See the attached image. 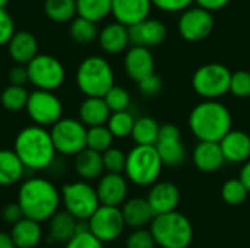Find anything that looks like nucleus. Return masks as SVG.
I'll use <instances>...</instances> for the list:
<instances>
[{
	"label": "nucleus",
	"mask_w": 250,
	"mask_h": 248,
	"mask_svg": "<svg viewBox=\"0 0 250 248\" xmlns=\"http://www.w3.org/2000/svg\"><path fill=\"white\" fill-rule=\"evenodd\" d=\"M104 101L107 107L110 108L111 113H122V111H129L130 105V94L119 85H114L105 95Z\"/></svg>",
	"instance_id": "nucleus-38"
},
{
	"label": "nucleus",
	"mask_w": 250,
	"mask_h": 248,
	"mask_svg": "<svg viewBox=\"0 0 250 248\" xmlns=\"http://www.w3.org/2000/svg\"><path fill=\"white\" fill-rule=\"evenodd\" d=\"M70 38L81 45L91 44L95 38H98V29L97 25L88 19H83L81 16H76L69 26Z\"/></svg>",
	"instance_id": "nucleus-34"
},
{
	"label": "nucleus",
	"mask_w": 250,
	"mask_h": 248,
	"mask_svg": "<svg viewBox=\"0 0 250 248\" xmlns=\"http://www.w3.org/2000/svg\"><path fill=\"white\" fill-rule=\"evenodd\" d=\"M98 200L103 206L122 208L129 199V181L125 174H108L105 172L95 186Z\"/></svg>",
	"instance_id": "nucleus-15"
},
{
	"label": "nucleus",
	"mask_w": 250,
	"mask_h": 248,
	"mask_svg": "<svg viewBox=\"0 0 250 248\" xmlns=\"http://www.w3.org/2000/svg\"><path fill=\"white\" fill-rule=\"evenodd\" d=\"M164 168L155 146L135 145L126 153L125 177L136 187H152Z\"/></svg>",
	"instance_id": "nucleus-5"
},
{
	"label": "nucleus",
	"mask_w": 250,
	"mask_h": 248,
	"mask_svg": "<svg viewBox=\"0 0 250 248\" xmlns=\"http://www.w3.org/2000/svg\"><path fill=\"white\" fill-rule=\"evenodd\" d=\"M198 3L199 7L208 10V12H214V10H221L223 7H226L230 0H195Z\"/></svg>",
	"instance_id": "nucleus-48"
},
{
	"label": "nucleus",
	"mask_w": 250,
	"mask_h": 248,
	"mask_svg": "<svg viewBox=\"0 0 250 248\" xmlns=\"http://www.w3.org/2000/svg\"><path fill=\"white\" fill-rule=\"evenodd\" d=\"M25 167L13 149H0V187H10L25 177Z\"/></svg>",
	"instance_id": "nucleus-27"
},
{
	"label": "nucleus",
	"mask_w": 250,
	"mask_h": 248,
	"mask_svg": "<svg viewBox=\"0 0 250 248\" xmlns=\"http://www.w3.org/2000/svg\"><path fill=\"white\" fill-rule=\"evenodd\" d=\"M125 224L132 229H142L151 225L155 215L146 197H129L120 208Z\"/></svg>",
	"instance_id": "nucleus-21"
},
{
	"label": "nucleus",
	"mask_w": 250,
	"mask_h": 248,
	"mask_svg": "<svg viewBox=\"0 0 250 248\" xmlns=\"http://www.w3.org/2000/svg\"><path fill=\"white\" fill-rule=\"evenodd\" d=\"M86 133L88 129L73 117H63L50 129L57 155L73 158L86 149Z\"/></svg>",
	"instance_id": "nucleus-9"
},
{
	"label": "nucleus",
	"mask_w": 250,
	"mask_h": 248,
	"mask_svg": "<svg viewBox=\"0 0 250 248\" xmlns=\"http://www.w3.org/2000/svg\"><path fill=\"white\" fill-rule=\"evenodd\" d=\"M110 115L111 111L104 98H85L78 110V118L86 129L105 126Z\"/></svg>",
	"instance_id": "nucleus-26"
},
{
	"label": "nucleus",
	"mask_w": 250,
	"mask_h": 248,
	"mask_svg": "<svg viewBox=\"0 0 250 248\" xmlns=\"http://www.w3.org/2000/svg\"><path fill=\"white\" fill-rule=\"evenodd\" d=\"M248 196H249V191L246 190V187L243 186V183L239 178L227 180L221 186V199L224 200V203H227L230 206L243 205L246 202Z\"/></svg>",
	"instance_id": "nucleus-37"
},
{
	"label": "nucleus",
	"mask_w": 250,
	"mask_h": 248,
	"mask_svg": "<svg viewBox=\"0 0 250 248\" xmlns=\"http://www.w3.org/2000/svg\"><path fill=\"white\" fill-rule=\"evenodd\" d=\"M0 248H16L9 232L0 231Z\"/></svg>",
	"instance_id": "nucleus-50"
},
{
	"label": "nucleus",
	"mask_w": 250,
	"mask_h": 248,
	"mask_svg": "<svg viewBox=\"0 0 250 248\" xmlns=\"http://www.w3.org/2000/svg\"><path fill=\"white\" fill-rule=\"evenodd\" d=\"M64 248H104V244L89 232L86 222H81L76 234L64 244Z\"/></svg>",
	"instance_id": "nucleus-39"
},
{
	"label": "nucleus",
	"mask_w": 250,
	"mask_h": 248,
	"mask_svg": "<svg viewBox=\"0 0 250 248\" xmlns=\"http://www.w3.org/2000/svg\"><path fill=\"white\" fill-rule=\"evenodd\" d=\"M111 1L113 0H76L78 16L97 23L111 13Z\"/></svg>",
	"instance_id": "nucleus-32"
},
{
	"label": "nucleus",
	"mask_w": 250,
	"mask_h": 248,
	"mask_svg": "<svg viewBox=\"0 0 250 248\" xmlns=\"http://www.w3.org/2000/svg\"><path fill=\"white\" fill-rule=\"evenodd\" d=\"M188 124L199 142L220 143L233 130V117L223 102L204 99L192 108Z\"/></svg>",
	"instance_id": "nucleus-3"
},
{
	"label": "nucleus",
	"mask_w": 250,
	"mask_h": 248,
	"mask_svg": "<svg viewBox=\"0 0 250 248\" xmlns=\"http://www.w3.org/2000/svg\"><path fill=\"white\" fill-rule=\"evenodd\" d=\"M149 231L160 248H189L193 241L192 222L177 210L155 216Z\"/></svg>",
	"instance_id": "nucleus-6"
},
{
	"label": "nucleus",
	"mask_w": 250,
	"mask_h": 248,
	"mask_svg": "<svg viewBox=\"0 0 250 248\" xmlns=\"http://www.w3.org/2000/svg\"><path fill=\"white\" fill-rule=\"evenodd\" d=\"M138 88H139V92L144 96H155V95H158L161 92L163 80H161V77L158 75L152 73L148 77L138 82Z\"/></svg>",
	"instance_id": "nucleus-43"
},
{
	"label": "nucleus",
	"mask_w": 250,
	"mask_h": 248,
	"mask_svg": "<svg viewBox=\"0 0 250 248\" xmlns=\"http://www.w3.org/2000/svg\"><path fill=\"white\" fill-rule=\"evenodd\" d=\"M62 205L64 210L78 222H88L101 206L95 187L82 180L70 181L60 189Z\"/></svg>",
	"instance_id": "nucleus-7"
},
{
	"label": "nucleus",
	"mask_w": 250,
	"mask_h": 248,
	"mask_svg": "<svg viewBox=\"0 0 250 248\" xmlns=\"http://www.w3.org/2000/svg\"><path fill=\"white\" fill-rule=\"evenodd\" d=\"M192 161L196 170L207 174L221 170L226 164L220 143L214 142H198L192 152Z\"/></svg>",
	"instance_id": "nucleus-23"
},
{
	"label": "nucleus",
	"mask_w": 250,
	"mask_h": 248,
	"mask_svg": "<svg viewBox=\"0 0 250 248\" xmlns=\"http://www.w3.org/2000/svg\"><path fill=\"white\" fill-rule=\"evenodd\" d=\"M98 44L107 54H119L125 51L130 44L129 28L119 22L105 25L98 34Z\"/></svg>",
	"instance_id": "nucleus-24"
},
{
	"label": "nucleus",
	"mask_w": 250,
	"mask_h": 248,
	"mask_svg": "<svg viewBox=\"0 0 250 248\" xmlns=\"http://www.w3.org/2000/svg\"><path fill=\"white\" fill-rule=\"evenodd\" d=\"M155 149L164 167H180L186 159V148L182 140V133L174 124H163Z\"/></svg>",
	"instance_id": "nucleus-14"
},
{
	"label": "nucleus",
	"mask_w": 250,
	"mask_h": 248,
	"mask_svg": "<svg viewBox=\"0 0 250 248\" xmlns=\"http://www.w3.org/2000/svg\"><path fill=\"white\" fill-rule=\"evenodd\" d=\"M10 237L16 248H35L42 238L41 224L23 218L10 228Z\"/></svg>",
	"instance_id": "nucleus-28"
},
{
	"label": "nucleus",
	"mask_w": 250,
	"mask_h": 248,
	"mask_svg": "<svg viewBox=\"0 0 250 248\" xmlns=\"http://www.w3.org/2000/svg\"><path fill=\"white\" fill-rule=\"evenodd\" d=\"M86 227L92 235H95L103 244H105L119 240L125 232L126 224L120 208L101 205L89 218Z\"/></svg>",
	"instance_id": "nucleus-12"
},
{
	"label": "nucleus",
	"mask_w": 250,
	"mask_h": 248,
	"mask_svg": "<svg viewBox=\"0 0 250 248\" xmlns=\"http://www.w3.org/2000/svg\"><path fill=\"white\" fill-rule=\"evenodd\" d=\"M167 38V28L161 20L145 19L129 28V39L133 47H157Z\"/></svg>",
	"instance_id": "nucleus-17"
},
{
	"label": "nucleus",
	"mask_w": 250,
	"mask_h": 248,
	"mask_svg": "<svg viewBox=\"0 0 250 248\" xmlns=\"http://www.w3.org/2000/svg\"><path fill=\"white\" fill-rule=\"evenodd\" d=\"M16 203L22 209L23 218L44 224L60 210L62 196L60 190L48 178L29 177L21 183Z\"/></svg>",
	"instance_id": "nucleus-1"
},
{
	"label": "nucleus",
	"mask_w": 250,
	"mask_h": 248,
	"mask_svg": "<svg viewBox=\"0 0 250 248\" xmlns=\"http://www.w3.org/2000/svg\"><path fill=\"white\" fill-rule=\"evenodd\" d=\"M226 162L245 164L250 159V136L243 130H231L220 142Z\"/></svg>",
	"instance_id": "nucleus-20"
},
{
	"label": "nucleus",
	"mask_w": 250,
	"mask_h": 248,
	"mask_svg": "<svg viewBox=\"0 0 250 248\" xmlns=\"http://www.w3.org/2000/svg\"><path fill=\"white\" fill-rule=\"evenodd\" d=\"M7 3H9V0H0V9H4L7 6Z\"/></svg>",
	"instance_id": "nucleus-51"
},
{
	"label": "nucleus",
	"mask_w": 250,
	"mask_h": 248,
	"mask_svg": "<svg viewBox=\"0 0 250 248\" xmlns=\"http://www.w3.org/2000/svg\"><path fill=\"white\" fill-rule=\"evenodd\" d=\"M180 189L171 181H157L152 187H149L146 196L155 216L176 212L180 205Z\"/></svg>",
	"instance_id": "nucleus-16"
},
{
	"label": "nucleus",
	"mask_w": 250,
	"mask_h": 248,
	"mask_svg": "<svg viewBox=\"0 0 250 248\" xmlns=\"http://www.w3.org/2000/svg\"><path fill=\"white\" fill-rule=\"evenodd\" d=\"M7 80H9V85H15V86H25L26 83H29L26 66H22V64L13 66L7 73Z\"/></svg>",
	"instance_id": "nucleus-47"
},
{
	"label": "nucleus",
	"mask_w": 250,
	"mask_h": 248,
	"mask_svg": "<svg viewBox=\"0 0 250 248\" xmlns=\"http://www.w3.org/2000/svg\"><path fill=\"white\" fill-rule=\"evenodd\" d=\"M231 72L221 63L201 66L192 76L193 91L207 101H218L230 92Z\"/></svg>",
	"instance_id": "nucleus-8"
},
{
	"label": "nucleus",
	"mask_w": 250,
	"mask_h": 248,
	"mask_svg": "<svg viewBox=\"0 0 250 248\" xmlns=\"http://www.w3.org/2000/svg\"><path fill=\"white\" fill-rule=\"evenodd\" d=\"M214 18L212 13L202 7H189L182 12L177 22L179 34L183 39L189 42H199L207 39L214 31Z\"/></svg>",
	"instance_id": "nucleus-13"
},
{
	"label": "nucleus",
	"mask_w": 250,
	"mask_h": 248,
	"mask_svg": "<svg viewBox=\"0 0 250 248\" xmlns=\"http://www.w3.org/2000/svg\"><path fill=\"white\" fill-rule=\"evenodd\" d=\"M239 180L243 183V186L246 187V190L249 191L250 194V159L248 162L243 164V167H242V170H240Z\"/></svg>",
	"instance_id": "nucleus-49"
},
{
	"label": "nucleus",
	"mask_w": 250,
	"mask_h": 248,
	"mask_svg": "<svg viewBox=\"0 0 250 248\" xmlns=\"http://www.w3.org/2000/svg\"><path fill=\"white\" fill-rule=\"evenodd\" d=\"M13 151L26 171H45L57 156L50 130L40 126H26L21 129L13 142Z\"/></svg>",
	"instance_id": "nucleus-2"
},
{
	"label": "nucleus",
	"mask_w": 250,
	"mask_h": 248,
	"mask_svg": "<svg viewBox=\"0 0 250 248\" xmlns=\"http://www.w3.org/2000/svg\"><path fill=\"white\" fill-rule=\"evenodd\" d=\"M26 115L34 126L53 127L63 118V104L54 92L34 89L26 102Z\"/></svg>",
	"instance_id": "nucleus-11"
},
{
	"label": "nucleus",
	"mask_w": 250,
	"mask_h": 248,
	"mask_svg": "<svg viewBox=\"0 0 250 248\" xmlns=\"http://www.w3.org/2000/svg\"><path fill=\"white\" fill-rule=\"evenodd\" d=\"M29 98V92L25 86L7 85L0 94V104L6 111L19 113L26 108V102Z\"/></svg>",
	"instance_id": "nucleus-33"
},
{
	"label": "nucleus",
	"mask_w": 250,
	"mask_h": 248,
	"mask_svg": "<svg viewBox=\"0 0 250 248\" xmlns=\"http://www.w3.org/2000/svg\"><path fill=\"white\" fill-rule=\"evenodd\" d=\"M81 222H78L66 210H59L48 221V240L54 243L66 244L78 231Z\"/></svg>",
	"instance_id": "nucleus-29"
},
{
	"label": "nucleus",
	"mask_w": 250,
	"mask_h": 248,
	"mask_svg": "<svg viewBox=\"0 0 250 248\" xmlns=\"http://www.w3.org/2000/svg\"><path fill=\"white\" fill-rule=\"evenodd\" d=\"M15 22L6 9H0V47L7 45L15 34Z\"/></svg>",
	"instance_id": "nucleus-44"
},
{
	"label": "nucleus",
	"mask_w": 250,
	"mask_h": 248,
	"mask_svg": "<svg viewBox=\"0 0 250 248\" xmlns=\"http://www.w3.org/2000/svg\"><path fill=\"white\" fill-rule=\"evenodd\" d=\"M157 244L152 238L149 228L132 229L126 238V248H155Z\"/></svg>",
	"instance_id": "nucleus-42"
},
{
	"label": "nucleus",
	"mask_w": 250,
	"mask_h": 248,
	"mask_svg": "<svg viewBox=\"0 0 250 248\" xmlns=\"http://www.w3.org/2000/svg\"><path fill=\"white\" fill-rule=\"evenodd\" d=\"M161 124L149 115H144L135 120V126L132 130V140L138 146H155L160 136Z\"/></svg>",
	"instance_id": "nucleus-30"
},
{
	"label": "nucleus",
	"mask_w": 250,
	"mask_h": 248,
	"mask_svg": "<svg viewBox=\"0 0 250 248\" xmlns=\"http://www.w3.org/2000/svg\"><path fill=\"white\" fill-rule=\"evenodd\" d=\"M154 6H157L163 12L174 13V12H185L190 7L195 0H151Z\"/></svg>",
	"instance_id": "nucleus-45"
},
{
	"label": "nucleus",
	"mask_w": 250,
	"mask_h": 248,
	"mask_svg": "<svg viewBox=\"0 0 250 248\" xmlns=\"http://www.w3.org/2000/svg\"><path fill=\"white\" fill-rule=\"evenodd\" d=\"M78 89L85 98H104V95L116 85L111 64L101 56H89L83 58L75 75Z\"/></svg>",
	"instance_id": "nucleus-4"
},
{
	"label": "nucleus",
	"mask_w": 250,
	"mask_h": 248,
	"mask_svg": "<svg viewBox=\"0 0 250 248\" xmlns=\"http://www.w3.org/2000/svg\"><path fill=\"white\" fill-rule=\"evenodd\" d=\"M135 117L130 111H122V113H111L107 127L114 139H126L132 134L133 126H135Z\"/></svg>",
	"instance_id": "nucleus-35"
},
{
	"label": "nucleus",
	"mask_w": 250,
	"mask_h": 248,
	"mask_svg": "<svg viewBox=\"0 0 250 248\" xmlns=\"http://www.w3.org/2000/svg\"><path fill=\"white\" fill-rule=\"evenodd\" d=\"M7 53L16 64L26 66L38 56V41L29 31H16L7 42Z\"/></svg>",
	"instance_id": "nucleus-22"
},
{
	"label": "nucleus",
	"mask_w": 250,
	"mask_h": 248,
	"mask_svg": "<svg viewBox=\"0 0 250 248\" xmlns=\"http://www.w3.org/2000/svg\"><path fill=\"white\" fill-rule=\"evenodd\" d=\"M123 64H125L126 75L135 82H141L142 79L152 75L155 67V61L151 50L145 47H133V45L125 54Z\"/></svg>",
	"instance_id": "nucleus-19"
},
{
	"label": "nucleus",
	"mask_w": 250,
	"mask_h": 248,
	"mask_svg": "<svg viewBox=\"0 0 250 248\" xmlns=\"http://www.w3.org/2000/svg\"><path fill=\"white\" fill-rule=\"evenodd\" d=\"M113 142H114V137L110 133L107 126H98V127L88 129V133H86V148L88 149L98 152V153H104L105 151L113 148Z\"/></svg>",
	"instance_id": "nucleus-36"
},
{
	"label": "nucleus",
	"mask_w": 250,
	"mask_h": 248,
	"mask_svg": "<svg viewBox=\"0 0 250 248\" xmlns=\"http://www.w3.org/2000/svg\"><path fill=\"white\" fill-rule=\"evenodd\" d=\"M151 7V0H113L111 15L114 16L116 22L130 28L148 19Z\"/></svg>",
	"instance_id": "nucleus-18"
},
{
	"label": "nucleus",
	"mask_w": 250,
	"mask_h": 248,
	"mask_svg": "<svg viewBox=\"0 0 250 248\" xmlns=\"http://www.w3.org/2000/svg\"><path fill=\"white\" fill-rule=\"evenodd\" d=\"M73 168L79 180L82 181H98L104 174V164H103V155L98 152H94L91 149L82 151L79 155L75 156Z\"/></svg>",
	"instance_id": "nucleus-25"
},
{
	"label": "nucleus",
	"mask_w": 250,
	"mask_h": 248,
	"mask_svg": "<svg viewBox=\"0 0 250 248\" xmlns=\"http://www.w3.org/2000/svg\"><path fill=\"white\" fill-rule=\"evenodd\" d=\"M29 83L40 91L54 92L66 79L64 66L59 58L51 54H38L26 64Z\"/></svg>",
	"instance_id": "nucleus-10"
},
{
	"label": "nucleus",
	"mask_w": 250,
	"mask_h": 248,
	"mask_svg": "<svg viewBox=\"0 0 250 248\" xmlns=\"http://www.w3.org/2000/svg\"><path fill=\"white\" fill-rule=\"evenodd\" d=\"M44 13L56 23L72 22L78 16L76 0H44Z\"/></svg>",
	"instance_id": "nucleus-31"
},
{
	"label": "nucleus",
	"mask_w": 250,
	"mask_h": 248,
	"mask_svg": "<svg viewBox=\"0 0 250 248\" xmlns=\"http://www.w3.org/2000/svg\"><path fill=\"white\" fill-rule=\"evenodd\" d=\"M1 219L4 224L13 227L15 224H18L19 221L23 219V213L22 209L19 208V205L15 203H7L3 209H1Z\"/></svg>",
	"instance_id": "nucleus-46"
},
{
	"label": "nucleus",
	"mask_w": 250,
	"mask_h": 248,
	"mask_svg": "<svg viewBox=\"0 0 250 248\" xmlns=\"http://www.w3.org/2000/svg\"><path fill=\"white\" fill-rule=\"evenodd\" d=\"M103 155L104 171L108 174H123L126 167V153L119 148H110Z\"/></svg>",
	"instance_id": "nucleus-40"
},
{
	"label": "nucleus",
	"mask_w": 250,
	"mask_h": 248,
	"mask_svg": "<svg viewBox=\"0 0 250 248\" xmlns=\"http://www.w3.org/2000/svg\"><path fill=\"white\" fill-rule=\"evenodd\" d=\"M230 94L236 98L250 96V72L237 70L231 73L230 79Z\"/></svg>",
	"instance_id": "nucleus-41"
}]
</instances>
